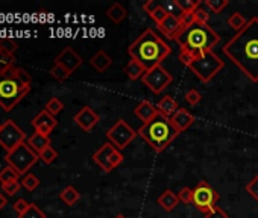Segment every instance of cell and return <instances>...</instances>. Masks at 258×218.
Returning <instances> with one entry per match:
<instances>
[{"label": "cell", "mask_w": 258, "mask_h": 218, "mask_svg": "<svg viewBox=\"0 0 258 218\" xmlns=\"http://www.w3.org/2000/svg\"><path fill=\"white\" fill-rule=\"evenodd\" d=\"M163 6H164V9L167 11V14H169V15H172V17H175V18H178V20L184 15V12L181 11V8H179V5H178L176 0H172V2H167V3H164Z\"/></svg>", "instance_id": "35"}, {"label": "cell", "mask_w": 258, "mask_h": 218, "mask_svg": "<svg viewBox=\"0 0 258 218\" xmlns=\"http://www.w3.org/2000/svg\"><path fill=\"white\" fill-rule=\"evenodd\" d=\"M20 185H21V184H20L18 180H15V182H9V184L2 185V191H3L5 194H8V196H14V194H17V193H18Z\"/></svg>", "instance_id": "43"}, {"label": "cell", "mask_w": 258, "mask_h": 218, "mask_svg": "<svg viewBox=\"0 0 258 218\" xmlns=\"http://www.w3.org/2000/svg\"><path fill=\"white\" fill-rule=\"evenodd\" d=\"M157 109H158V112L172 118L173 114L179 109V105L178 102L172 97V96H164L158 103H157Z\"/></svg>", "instance_id": "20"}, {"label": "cell", "mask_w": 258, "mask_h": 218, "mask_svg": "<svg viewBox=\"0 0 258 218\" xmlns=\"http://www.w3.org/2000/svg\"><path fill=\"white\" fill-rule=\"evenodd\" d=\"M141 82L154 94H160L166 88H169V85H172L173 76H172V73H169L163 65H158V67L147 70L144 73V76L141 78Z\"/></svg>", "instance_id": "9"}, {"label": "cell", "mask_w": 258, "mask_h": 218, "mask_svg": "<svg viewBox=\"0 0 258 218\" xmlns=\"http://www.w3.org/2000/svg\"><path fill=\"white\" fill-rule=\"evenodd\" d=\"M18 177L20 176L17 174V171L8 165L6 168L0 171V184L5 185V184H9V182H15V180H18Z\"/></svg>", "instance_id": "31"}, {"label": "cell", "mask_w": 258, "mask_h": 218, "mask_svg": "<svg viewBox=\"0 0 258 218\" xmlns=\"http://www.w3.org/2000/svg\"><path fill=\"white\" fill-rule=\"evenodd\" d=\"M178 199H179V202L184 203V205H190V203H193V190L189 188V187L181 188V191L178 193Z\"/></svg>", "instance_id": "38"}, {"label": "cell", "mask_w": 258, "mask_h": 218, "mask_svg": "<svg viewBox=\"0 0 258 218\" xmlns=\"http://www.w3.org/2000/svg\"><path fill=\"white\" fill-rule=\"evenodd\" d=\"M29 205H30V203H27L24 199H20V200H17V202L14 203V211L18 214V217H21V215L27 211Z\"/></svg>", "instance_id": "45"}, {"label": "cell", "mask_w": 258, "mask_h": 218, "mask_svg": "<svg viewBox=\"0 0 258 218\" xmlns=\"http://www.w3.org/2000/svg\"><path fill=\"white\" fill-rule=\"evenodd\" d=\"M170 120H172V124L175 126V129L179 133H182V132H186L195 123V115L192 112H189L187 109L179 108Z\"/></svg>", "instance_id": "17"}, {"label": "cell", "mask_w": 258, "mask_h": 218, "mask_svg": "<svg viewBox=\"0 0 258 218\" xmlns=\"http://www.w3.org/2000/svg\"><path fill=\"white\" fill-rule=\"evenodd\" d=\"M20 218H46V214L38 206H36L35 203H30L29 208H27V211Z\"/></svg>", "instance_id": "34"}, {"label": "cell", "mask_w": 258, "mask_h": 218, "mask_svg": "<svg viewBox=\"0 0 258 218\" xmlns=\"http://www.w3.org/2000/svg\"><path fill=\"white\" fill-rule=\"evenodd\" d=\"M128 53L131 59L138 61L146 70H151L161 65L172 53V49L154 29H146L129 46Z\"/></svg>", "instance_id": "2"}, {"label": "cell", "mask_w": 258, "mask_h": 218, "mask_svg": "<svg viewBox=\"0 0 258 218\" xmlns=\"http://www.w3.org/2000/svg\"><path fill=\"white\" fill-rule=\"evenodd\" d=\"M14 61H15L14 55L5 52L3 49H0V73H3L8 68L14 67Z\"/></svg>", "instance_id": "30"}, {"label": "cell", "mask_w": 258, "mask_h": 218, "mask_svg": "<svg viewBox=\"0 0 258 218\" xmlns=\"http://www.w3.org/2000/svg\"><path fill=\"white\" fill-rule=\"evenodd\" d=\"M50 76H52L53 79H56L58 82H65L71 75H70V73H68L65 68H62L61 65L53 64V67L50 68Z\"/></svg>", "instance_id": "32"}, {"label": "cell", "mask_w": 258, "mask_h": 218, "mask_svg": "<svg viewBox=\"0 0 258 218\" xmlns=\"http://www.w3.org/2000/svg\"><path fill=\"white\" fill-rule=\"evenodd\" d=\"M202 100V94L196 90V88H192L186 93V102L192 106H196L199 102Z\"/></svg>", "instance_id": "40"}, {"label": "cell", "mask_w": 258, "mask_h": 218, "mask_svg": "<svg viewBox=\"0 0 258 218\" xmlns=\"http://www.w3.org/2000/svg\"><path fill=\"white\" fill-rule=\"evenodd\" d=\"M146 71H147V70H146L138 61H135V59H131V61L125 65V73H126L128 78H129L131 81H138V79H141V78L144 76Z\"/></svg>", "instance_id": "24"}, {"label": "cell", "mask_w": 258, "mask_h": 218, "mask_svg": "<svg viewBox=\"0 0 258 218\" xmlns=\"http://www.w3.org/2000/svg\"><path fill=\"white\" fill-rule=\"evenodd\" d=\"M2 127H3V124H2V123H0V130H2Z\"/></svg>", "instance_id": "49"}, {"label": "cell", "mask_w": 258, "mask_h": 218, "mask_svg": "<svg viewBox=\"0 0 258 218\" xmlns=\"http://www.w3.org/2000/svg\"><path fill=\"white\" fill-rule=\"evenodd\" d=\"M158 5H160V3H157L155 0H147V2H144V3H143V9H144V12L151 14V12H152Z\"/></svg>", "instance_id": "46"}, {"label": "cell", "mask_w": 258, "mask_h": 218, "mask_svg": "<svg viewBox=\"0 0 258 218\" xmlns=\"http://www.w3.org/2000/svg\"><path fill=\"white\" fill-rule=\"evenodd\" d=\"M137 133L149 144L157 153L164 152L179 135V132L172 124V120L160 112L151 121L143 123L141 127L137 130Z\"/></svg>", "instance_id": "4"}, {"label": "cell", "mask_w": 258, "mask_h": 218, "mask_svg": "<svg viewBox=\"0 0 258 218\" xmlns=\"http://www.w3.org/2000/svg\"><path fill=\"white\" fill-rule=\"evenodd\" d=\"M27 144H29V147L35 152V153H41L44 149H47L49 145H50V138L47 135H43V133H38V132H35L32 136L27 138Z\"/></svg>", "instance_id": "21"}, {"label": "cell", "mask_w": 258, "mask_h": 218, "mask_svg": "<svg viewBox=\"0 0 258 218\" xmlns=\"http://www.w3.org/2000/svg\"><path fill=\"white\" fill-rule=\"evenodd\" d=\"M30 76L20 67H11L0 73V106L9 112L30 91Z\"/></svg>", "instance_id": "3"}, {"label": "cell", "mask_w": 258, "mask_h": 218, "mask_svg": "<svg viewBox=\"0 0 258 218\" xmlns=\"http://www.w3.org/2000/svg\"><path fill=\"white\" fill-rule=\"evenodd\" d=\"M126 15H128V11L122 3H113L106 9V17L114 24H120L126 18Z\"/></svg>", "instance_id": "23"}, {"label": "cell", "mask_w": 258, "mask_h": 218, "mask_svg": "<svg viewBox=\"0 0 258 218\" xmlns=\"http://www.w3.org/2000/svg\"><path fill=\"white\" fill-rule=\"evenodd\" d=\"M114 218H128V217H125L123 214H119V215H116Z\"/></svg>", "instance_id": "48"}, {"label": "cell", "mask_w": 258, "mask_h": 218, "mask_svg": "<svg viewBox=\"0 0 258 218\" xmlns=\"http://www.w3.org/2000/svg\"><path fill=\"white\" fill-rule=\"evenodd\" d=\"M204 217H205V218H230L228 214H227L222 208H219V206L213 208V209H211L210 212H207Z\"/></svg>", "instance_id": "44"}, {"label": "cell", "mask_w": 258, "mask_h": 218, "mask_svg": "<svg viewBox=\"0 0 258 218\" xmlns=\"http://www.w3.org/2000/svg\"><path fill=\"white\" fill-rule=\"evenodd\" d=\"M224 67H225V62L220 59L214 52H207V53L198 56L189 65V68L195 73V76L204 84L211 82L219 73L224 70Z\"/></svg>", "instance_id": "6"}, {"label": "cell", "mask_w": 258, "mask_h": 218, "mask_svg": "<svg viewBox=\"0 0 258 218\" xmlns=\"http://www.w3.org/2000/svg\"><path fill=\"white\" fill-rule=\"evenodd\" d=\"M193 17H195V23L196 24H202V26H207L208 24V20H210V12L204 8H198L195 12H193Z\"/></svg>", "instance_id": "37"}, {"label": "cell", "mask_w": 258, "mask_h": 218, "mask_svg": "<svg viewBox=\"0 0 258 218\" xmlns=\"http://www.w3.org/2000/svg\"><path fill=\"white\" fill-rule=\"evenodd\" d=\"M0 49H3L5 52L14 55V52L18 49V46H17V43H15L14 40H11V38H3V40H0Z\"/></svg>", "instance_id": "42"}, {"label": "cell", "mask_w": 258, "mask_h": 218, "mask_svg": "<svg viewBox=\"0 0 258 218\" xmlns=\"http://www.w3.org/2000/svg\"><path fill=\"white\" fill-rule=\"evenodd\" d=\"M228 0H204V5L214 14H220L228 6Z\"/></svg>", "instance_id": "28"}, {"label": "cell", "mask_w": 258, "mask_h": 218, "mask_svg": "<svg viewBox=\"0 0 258 218\" xmlns=\"http://www.w3.org/2000/svg\"><path fill=\"white\" fill-rule=\"evenodd\" d=\"M228 24H230V27H231V29H234V30L239 33V32H242V30L246 27L248 20H246L240 12H234L233 15H230V18H228Z\"/></svg>", "instance_id": "26"}, {"label": "cell", "mask_w": 258, "mask_h": 218, "mask_svg": "<svg viewBox=\"0 0 258 218\" xmlns=\"http://www.w3.org/2000/svg\"><path fill=\"white\" fill-rule=\"evenodd\" d=\"M73 121H75L82 130L91 132L94 129V126L100 121V117L93 111L90 106H84L81 111L73 117Z\"/></svg>", "instance_id": "15"}, {"label": "cell", "mask_w": 258, "mask_h": 218, "mask_svg": "<svg viewBox=\"0 0 258 218\" xmlns=\"http://www.w3.org/2000/svg\"><path fill=\"white\" fill-rule=\"evenodd\" d=\"M138 133L125 121V120H117L116 124L106 130V139L108 142H111L116 149L123 150L128 145L135 139Z\"/></svg>", "instance_id": "10"}, {"label": "cell", "mask_w": 258, "mask_h": 218, "mask_svg": "<svg viewBox=\"0 0 258 218\" xmlns=\"http://www.w3.org/2000/svg\"><path fill=\"white\" fill-rule=\"evenodd\" d=\"M6 203H8L6 197H5L3 194H0V209H3V208L6 206Z\"/></svg>", "instance_id": "47"}, {"label": "cell", "mask_w": 258, "mask_h": 218, "mask_svg": "<svg viewBox=\"0 0 258 218\" xmlns=\"http://www.w3.org/2000/svg\"><path fill=\"white\" fill-rule=\"evenodd\" d=\"M157 203H158L166 212H172V211L178 206L179 199H178V194H176V193H173L172 190H166V191H163V194L158 197Z\"/></svg>", "instance_id": "22"}, {"label": "cell", "mask_w": 258, "mask_h": 218, "mask_svg": "<svg viewBox=\"0 0 258 218\" xmlns=\"http://www.w3.org/2000/svg\"><path fill=\"white\" fill-rule=\"evenodd\" d=\"M149 15H151V18H152V20L157 23V26H158L160 23H163V21L166 20V17H167L169 14H167V11L164 9V6H163V5H158V6H157V8H155Z\"/></svg>", "instance_id": "39"}, {"label": "cell", "mask_w": 258, "mask_h": 218, "mask_svg": "<svg viewBox=\"0 0 258 218\" xmlns=\"http://www.w3.org/2000/svg\"><path fill=\"white\" fill-rule=\"evenodd\" d=\"M21 185H23L27 191H35L36 188L40 187V179L36 177L35 174H32V173H27V174L23 177V180H21Z\"/></svg>", "instance_id": "33"}, {"label": "cell", "mask_w": 258, "mask_h": 218, "mask_svg": "<svg viewBox=\"0 0 258 218\" xmlns=\"http://www.w3.org/2000/svg\"><path fill=\"white\" fill-rule=\"evenodd\" d=\"M90 65H91L96 71L105 73L109 67L113 65V58L109 56L105 50H97V52L91 56Z\"/></svg>", "instance_id": "19"}, {"label": "cell", "mask_w": 258, "mask_h": 218, "mask_svg": "<svg viewBox=\"0 0 258 218\" xmlns=\"http://www.w3.org/2000/svg\"><path fill=\"white\" fill-rule=\"evenodd\" d=\"M24 139H26V133L12 120H8L3 124L2 130H0V147L5 149L6 153H9L17 145L24 142Z\"/></svg>", "instance_id": "12"}, {"label": "cell", "mask_w": 258, "mask_h": 218, "mask_svg": "<svg viewBox=\"0 0 258 218\" xmlns=\"http://www.w3.org/2000/svg\"><path fill=\"white\" fill-rule=\"evenodd\" d=\"M38 159H40L38 153H35L29 147L27 142H21L20 145H17L14 150L6 153V156H5V161L8 162V165L11 168H14L18 176H26L27 171L36 162H38Z\"/></svg>", "instance_id": "7"}, {"label": "cell", "mask_w": 258, "mask_h": 218, "mask_svg": "<svg viewBox=\"0 0 258 218\" xmlns=\"http://www.w3.org/2000/svg\"><path fill=\"white\" fill-rule=\"evenodd\" d=\"M158 114V109L154 103L151 102H147V100H143L140 102L135 109H134V115L137 118H140L143 123H147V121H151L155 115Z\"/></svg>", "instance_id": "18"}, {"label": "cell", "mask_w": 258, "mask_h": 218, "mask_svg": "<svg viewBox=\"0 0 258 218\" xmlns=\"http://www.w3.org/2000/svg\"><path fill=\"white\" fill-rule=\"evenodd\" d=\"M32 126L35 127V132H38V133H43V135H47L58 126V120L56 117L50 115L46 109H43L41 112H38L33 120H32Z\"/></svg>", "instance_id": "14"}, {"label": "cell", "mask_w": 258, "mask_h": 218, "mask_svg": "<svg viewBox=\"0 0 258 218\" xmlns=\"http://www.w3.org/2000/svg\"><path fill=\"white\" fill-rule=\"evenodd\" d=\"M220 41V36L207 24H192L189 29L184 30L178 38L176 43L179 44L181 50H187L192 55H195V58L207 53V52H213V47Z\"/></svg>", "instance_id": "5"}, {"label": "cell", "mask_w": 258, "mask_h": 218, "mask_svg": "<svg viewBox=\"0 0 258 218\" xmlns=\"http://www.w3.org/2000/svg\"><path fill=\"white\" fill-rule=\"evenodd\" d=\"M246 193L254 199V200H257L258 202V176H255L249 184L246 185Z\"/></svg>", "instance_id": "41"}, {"label": "cell", "mask_w": 258, "mask_h": 218, "mask_svg": "<svg viewBox=\"0 0 258 218\" xmlns=\"http://www.w3.org/2000/svg\"><path fill=\"white\" fill-rule=\"evenodd\" d=\"M123 155L120 153L119 149H116L111 142H105L100 147L94 152L93 161L105 171V173H111L116 170L122 162H123Z\"/></svg>", "instance_id": "8"}, {"label": "cell", "mask_w": 258, "mask_h": 218, "mask_svg": "<svg viewBox=\"0 0 258 218\" xmlns=\"http://www.w3.org/2000/svg\"><path fill=\"white\" fill-rule=\"evenodd\" d=\"M44 109L46 111L50 114V115H53V117H56L59 112H62V109H64V105H62V102L58 99V97H52L47 103H46V106H44Z\"/></svg>", "instance_id": "29"}, {"label": "cell", "mask_w": 258, "mask_h": 218, "mask_svg": "<svg viewBox=\"0 0 258 218\" xmlns=\"http://www.w3.org/2000/svg\"><path fill=\"white\" fill-rule=\"evenodd\" d=\"M222 50L252 82H258V17H252Z\"/></svg>", "instance_id": "1"}, {"label": "cell", "mask_w": 258, "mask_h": 218, "mask_svg": "<svg viewBox=\"0 0 258 218\" xmlns=\"http://www.w3.org/2000/svg\"><path fill=\"white\" fill-rule=\"evenodd\" d=\"M59 199H61L67 206H73V205H75V203L81 199V194H79V191H78L75 187L68 185V187H65V188L59 193Z\"/></svg>", "instance_id": "25"}, {"label": "cell", "mask_w": 258, "mask_h": 218, "mask_svg": "<svg viewBox=\"0 0 258 218\" xmlns=\"http://www.w3.org/2000/svg\"><path fill=\"white\" fill-rule=\"evenodd\" d=\"M38 156H40V161H43L44 164L50 165V164L58 158V153H56V150L52 147V145H49V147H47V149H44Z\"/></svg>", "instance_id": "36"}, {"label": "cell", "mask_w": 258, "mask_h": 218, "mask_svg": "<svg viewBox=\"0 0 258 218\" xmlns=\"http://www.w3.org/2000/svg\"><path fill=\"white\" fill-rule=\"evenodd\" d=\"M158 29L164 36H167V38H170V40H175V41H176L178 36L184 32L181 21L178 18L172 17V15H167L166 20L158 24Z\"/></svg>", "instance_id": "16"}, {"label": "cell", "mask_w": 258, "mask_h": 218, "mask_svg": "<svg viewBox=\"0 0 258 218\" xmlns=\"http://www.w3.org/2000/svg\"><path fill=\"white\" fill-rule=\"evenodd\" d=\"M176 2L184 14H193L198 8H201L199 0H176Z\"/></svg>", "instance_id": "27"}, {"label": "cell", "mask_w": 258, "mask_h": 218, "mask_svg": "<svg viewBox=\"0 0 258 218\" xmlns=\"http://www.w3.org/2000/svg\"><path fill=\"white\" fill-rule=\"evenodd\" d=\"M219 199H220V196L217 194V191L205 180L199 182V184L196 185V188L193 190V205L204 215L207 212H210L213 208H216Z\"/></svg>", "instance_id": "11"}, {"label": "cell", "mask_w": 258, "mask_h": 218, "mask_svg": "<svg viewBox=\"0 0 258 218\" xmlns=\"http://www.w3.org/2000/svg\"><path fill=\"white\" fill-rule=\"evenodd\" d=\"M55 64L61 65L62 68H65L70 73V75H73V73L82 65V58L71 47H64L61 50V53L55 58Z\"/></svg>", "instance_id": "13"}]
</instances>
